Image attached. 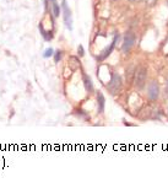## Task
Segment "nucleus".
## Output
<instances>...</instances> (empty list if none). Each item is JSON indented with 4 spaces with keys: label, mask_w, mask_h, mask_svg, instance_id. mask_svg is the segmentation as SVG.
<instances>
[{
    "label": "nucleus",
    "mask_w": 168,
    "mask_h": 183,
    "mask_svg": "<svg viewBox=\"0 0 168 183\" xmlns=\"http://www.w3.org/2000/svg\"><path fill=\"white\" fill-rule=\"evenodd\" d=\"M120 87H122V79H120V76L118 74L113 72V74H112L110 81L107 85V88L110 91L112 94H117L118 91L120 90Z\"/></svg>",
    "instance_id": "obj_1"
},
{
    "label": "nucleus",
    "mask_w": 168,
    "mask_h": 183,
    "mask_svg": "<svg viewBox=\"0 0 168 183\" xmlns=\"http://www.w3.org/2000/svg\"><path fill=\"white\" fill-rule=\"evenodd\" d=\"M146 78H147V69L146 68H140L139 70H136V74H135V86L138 88H142L145 86L146 82Z\"/></svg>",
    "instance_id": "obj_2"
},
{
    "label": "nucleus",
    "mask_w": 168,
    "mask_h": 183,
    "mask_svg": "<svg viewBox=\"0 0 168 183\" xmlns=\"http://www.w3.org/2000/svg\"><path fill=\"white\" fill-rule=\"evenodd\" d=\"M118 40H119V33H116V34H114V38H113V42L110 43V46L107 47L104 50H102L100 56H97V60H98V62H103L106 58H108V57L110 56L112 52L114 50V47H116V43L118 42Z\"/></svg>",
    "instance_id": "obj_3"
},
{
    "label": "nucleus",
    "mask_w": 168,
    "mask_h": 183,
    "mask_svg": "<svg viewBox=\"0 0 168 183\" xmlns=\"http://www.w3.org/2000/svg\"><path fill=\"white\" fill-rule=\"evenodd\" d=\"M135 34L133 32H126L125 36H124V38H123V52L124 53H128L130 49L133 48V46L135 44Z\"/></svg>",
    "instance_id": "obj_4"
},
{
    "label": "nucleus",
    "mask_w": 168,
    "mask_h": 183,
    "mask_svg": "<svg viewBox=\"0 0 168 183\" xmlns=\"http://www.w3.org/2000/svg\"><path fill=\"white\" fill-rule=\"evenodd\" d=\"M62 9H63V15H64V22L65 26L71 31L72 30V17H71V11L68 8L66 0H62Z\"/></svg>",
    "instance_id": "obj_5"
},
{
    "label": "nucleus",
    "mask_w": 168,
    "mask_h": 183,
    "mask_svg": "<svg viewBox=\"0 0 168 183\" xmlns=\"http://www.w3.org/2000/svg\"><path fill=\"white\" fill-rule=\"evenodd\" d=\"M147 95H148V98L152 100V101H156L160 96V88H158V85L156 81H152L148 85V88H147Z\"/></svg>",
    "instance_id": "obj_6"
},
{
    "label": "nucleus",
    "mask_w": 168,
    "mask_h": 183,
    "mask_svg": "<svg viewBox=\"0 0 168 183\" xmlns=\"http://www.w3.org/2000/svg\"><path fill=\"white\" fill-rule=\"evenodd\" d=\"M97 106H98V113L104 112V107H106V98L102 92H97Z\"/></svg>",
    "instance_id": "obj_7"
},
{
    "label": "nucleus",
    "mask_w": 168,
    "mask_h": 183,
    "mask_svg": "<svg viewBox=\"0 0 168 183\" xmlns=\"http://www.w3.org/2000/svg\"><path fill=\"white\" fill-rule=\"evenodd\" d=\"M52 2V12H53V17H59V15L62 14V8L59 6L57 0H50Z\"/></svg>",
    "instance_id": "obj_8"
},
{
    "label": "nucleus",
    "mask_w": 168,
    "mask_h": 183,
    "mask_svg": "<svg viewBox=\"0 0 168 183\" xmlns=\"http://www.w3.org/2000/svg\"><path fill=\"white\" fill-rule=\"evenodd\" d=\"M38 28H40V31H41V34L43 36L44 41L48 42V41H52V40H53V32H52V31H46L42 24L38 25Z\"/></svg>",
    "instance_id": "obj_9"
},
{
    "label": "nucleus",
    "mask_w": 168,
    "mask_h": 183,
    "mask_svg": "<svg viewBox=\"0 0 168 183\" xmlns=\"http://www.w3.org/2000/svg\"><path fill=\"white\" fill-rule=\"evenodd\" d=\"M84 85H85V88L88 92H93V84H92V80L90 76H87L86 74H84Z\"/></svg>",
    "instance_id": "obj_10"
},
{
    "label": "nucleus",
    "mask_w": 168,
    "mask_h": 183,
    "mask_svg": "<svg viewBox=\"0 0 168 183\" xmlns=\"http://www.w3.org/2000/svg\"><path fill=\"white\" fill-rule=\"evenodd\" d=\"M53 54H54V49L53 48H46L44 49V52H43V58H46V59H48V58H50V57H53Z\"/></svg>",
    "instance_id": "obj_11"
},
{
    "label": "nucleus",
    "mask_w": 168,
    "mask_h": 183,
    "mask_svg": "<svg viewBox=\"0 0 168 183\" xmlns=\"http://www.w3.org/2000/svg\"><path fill=\"white\" fill-rule=\"evenodd\" d=\"M53 57H54V62H55V63H59V60H60V59H62V57H63V52H62V50H57V52H54Z\"/></svg>",
    "instance_id": "obj_12"
},
{
    "label": "nucleus",
    "mask_w": 168,
    "mask_h": 183,
    "mask_svg": "<svg viewBox=\"0 0 168 183\" xmlns=\"http://www.w3.org/2000/svg\"><path fill=\"white\" fill-rule=\"evenodd\" d=\"M78 54H79L80 57H84V56H85V49H84L82 44H79V47H78Z\"/></svg>",
    "instance_id": "obj_13"
},
{
    "label": "nucleus",
    "mask_w": 168,
    "mask_h": 183,
    "mask_svg": "<svg viewBox=\"0 0 168 183\" xmlns=\"http://www.w3.org/2000/svg\"><path fill=\"white\" fill-rule=\"evenodd\" d=\"M130 3H138V2H140V0H129Z\"/></svg>",
    "instance_id": "obj_14"
},
{
    "label": "nucleus",
    "mask_w": 168,
    "mask_h": 183,
    "mask_svg": "<svg viewBox=\"0 0 168 183\" xmlns=\"http://www.w3.org/2000/svg\"><path fill=\"white\" fill-rule=\"evenodd\" d=\"M116 2H117V0H116Z\"/></svg>",
    "instance_id": "obj_15"
}]
</instances>
